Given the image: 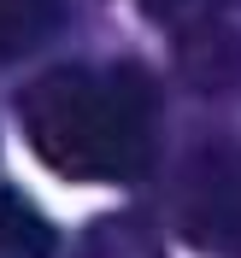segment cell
Here are the masks:
<instances>
[{
	"mask_svg": "<svg viewBox=\"0 0 241 258\" xmlns=\"http://www.w3.org/2000/svg\"><path fill=\"white\" fill-rule=\"evenodd\" d=\"M18 117L71 182H129L159 147V88L135 64H59L18 94Z\"/></svg>",
	"mask_w": 241,
	"mask_h": 258,
	"instance_id": "obj_1",
	"label": "cell"
},
{
	"mask_svg": "<svg viewBox=\"0 0 241 258\" xmlns=\"http://www.w3.org/2000/svg\"><path fill=\"white\" fill-rule=\"evenodd\" d=\"M177 223L200 252L241 258V153H200L177 188Z\"/></svg>",
	"mask_w": 241,
	"mask_h": 258,
	"instance_id": "obj_2",
	"label": "cell"
},
{
	"mask_svg": "<svg viewBox=\"0 0 241 258\" xmlns=\"http://www.w3.org/2000/svg\"><path fill=\"white\" fill-rule=\"evenodd\" d=\"M177 59L200 88L241 82V24L224 18L218 6H200L194 18L177 24Z\"/></svg>",
	"mask_w": 241,
	"mask_h": 258,
	"instance_id": "obj_3",
	"label": "cell"
},
{
	"mask_svg": "<svg viewBox=\"0 0 241 258\" xmlns=\"http://www.w3.org/2000/svg\"><path fill=\"white\" fill-rule=\"evenodd\" d=\"M0 252H12V258H47L53 252V223L12 188H0Z\"/></svg>",
	"mask_w": 241,
	"mask_h": 258,
	"instance_id": "obj_4",
	"label": "cell"
},
{
	"mask_svg": "<svg viewBox=\"0 0 241 258\" xmlns=\"http://www.w3.org/2000/svg\"><path fill=\"white\" fill-rule=\"evenodd\" d=\"M59 30V0H0V59L41 47Z\"/></svg>",
	"mask_w": 241,
	"mask_h": 258,
	"instance_id": "obj_5",
	"label": "cell"
},
{
	"mask_svg": "<svg viewBox=\"0 0 241 258\" xmlns=\"http://www.w3.org/2000/svg\"><path fill=\"white\" fill-rule=\"evenodd\" d=\"M77 258H165L159 241H153V229L135 223V217H112V223L88 229V241H82Z\"/></svg>",
	"mask_w": 241,
	"mask_h": 258,
	"instance_id": "obj_6",
	"label": "cell"
},
{
	"mask_svg": "<svg viewBox=\"0 0 241 258\" xmlns=\"http://www.w3.org/2000/svg\"><path fill=\"white\" fill-rule=\"evenodd\" d=\"M200 6H212V0H141L147 18H159V24H182V18H194Z\"/></svg>",
	"mask_w": 241,
	"mask_h": 258,
	"instance_id": "obj_7",
	"label": "cell"
}]
</instances>
